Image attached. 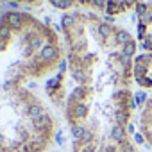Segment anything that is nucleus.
Here are the masks:
<instances>
[{
    "label": "nucleus",
    "instance_id": "nucleus-1",
    "mask_svg": "<svg viewBox=\"0 0 152 152\" xmlns=\"http://www.w3.org/2000/svg\"><path fill=\"white\" fill-rule=\"evenodd\" d=\"M59 56V50L54 47V45H45L43 48H41V52H39V59H43V61H52V59H56Z\"/></svg>",
    "mask_w": 152,
    "mask_h": 152
},
{
    "label": "nucleus",
    "instance_id": "nucleus-2",
    "mask_svg": "<svg viewBox=\"0 0 152 152\" xmlns=\"http://www.w3.org/2000/svg\"><path fill=\"white\" fill-rule=\"evenodd\" d=\"M22 23H23V15L22 13H16V11L7 13V25L11 29H20Z\"/></svg>",
    "mask_w": 152,
    "mask_h": 152
},
{
    "label": "nucleus",
    "instance_id": "nucleus-3",
    "mask_svg": "<svg viewBox=\"0 0 152 152\" xmlns=\"http://www.w3.org/2000/svg\"><path fill=\"white\" fill-rule=\"evenodd\" d=\"M147 70H148V66H147L145 63H136V61H134V66H132V73H134V79L145 77V75H147Z\"/></svg>",
    "mask_w": 152,
    "mask_h": 152
},
{
    "label": "nucleus",
    "instance_id": "nucleus-4",
    "mask_svg": "<svg viewBox=\"0 0 152 152\" xmlns=\"http://www.w3.org/2000/svg\"><path fill=\"white\" fill-rule=\"evenodd\" d=\"M115 39H116V43H120V45L124 47L125 43L131 41V34H129L127 31H124V29H118V31L115 32Z\"/></svg>",
    "mask_w": 152,
    "mask_h": 152
},
{
    "label": "nucleus",
    "instance_id": "nucleus-5",
    "mask_svg": "<svg viewBox=\"0 0 152 152\" xmlns=\"http://www.w3.org/2000/svg\"><path fill=\"white\" fill-rule=\"evenodd\" d=\"M136 54V43L131 39L129 43H125L124 47H122V56H125V57H132Z\"/></svg>",
    "mask_w": 152,
    "mask_h": 152
},
{
    "label": "nucleus",
    "instance_id": "nucleus-6",
    "mask_svg": "<svg viewBox=\"0 0 152 152\" xmlns=\"http://www.w3.org/2000/svg\"><path fill=\"white\" fill-rule=\"evenodd\" d=\"M120 11H122V6H120V4H116V2H113V0H109L107 6H106V15L113 16V15H118Z\"/></svg>",
    "mask_w": 152,
    "mask_h": 152
},
{
    "label": "nucleus",
    "instance_id": "nucleus-7",
    "mask_svg": "<svg viewBox=\"0 0 152 152\" xmlns=\"http://www.w3.org/2000/svg\"><path fill=\"white\" fill-rule=\"evenodd\" d=\"M61 25H63L64 29H72V27L75 25V16H73V15H63Z\"/></svg>",
    "mask_w": 152,
    "mask_h": 152
},
{
    "label": "nucleus",
    "instance_id": "nucleus-8",
    "mask_svg": "<svg viewBox=\"0 0 152 152\" xmlns=\"http://www.w3.org/2000/svg\"><path fill=\"white\" fill-rule=\"evenodd\" d=\"M61 79H63V72H59V73L56 75L54 79H50V81L47 83V88H48V91H50V90H57V88H59V83H61Z\"/></svg>",
    "mask_w": 152,
    "mask_h": 152
},
{
    "label": "nucleus",
    "instance_id": "nucleus-9",
    "mask_svg": "<svg viewBox=\"0 0 152 152\" xmlns=\"http://www.w3.org/2000/svg\"><path fill=\"white\" fill-rule=\"evenodd\" d=\"M54 7H59V9H66L73 4V0H50Z\"/></svg>",
    "mask_w": 152,
    "mask_h": 152
},
{
    "label": "nucleus",
    "instance_id": "nucleus-10",
    "mask_svg": "<svg viewBox=\"0 0 152 152\" xmlns=\"http://www.w3.org/2000/svg\"><path fill=\"white\" fill-rule=\"evenodd\" d=\"M111 32H113V27H111V25H107V23H102V25L99 27V34H100L102 38H109V36H111Z\"/></svg>",
    "mask_w": 152,
    "mask_h": 152
},
{
    "label": "nucleus",
    "instance_id": "nucleus-11",
    "mask_svg": "<svg viewBox=\"0 0 152 152\" xmlns=\"http://www.w3.org/2000/svg\"><path fill=\"white\" fill-rule=\"evenodd\" d=\"M9 34H11V27H9V25L0 27V39H2V41L9 39Z\"/></svg>",
    "mask_w": 152,
    "mask_h": 152
},
{
    "label": "nucleus",
    "instance_id": "nucleus-12",
    "mask_svg": "<svg viewBox=\"0 0 152 152\" xmlns=\"http://www.w3.org/2000/svg\"><path fill=\"white\" fill-rule=\"evenodd\" d=\"M136 15H138L140 18H143V16L147 15V4H138V6H136Z\"/></svg>",
    "mask_w": 152,
    "mask_h": 152
},
{
    "label": "nucleus",
    "instance_id": "nucleus-13",
    "mask_svg": "<svg viewBox=\"0 0 152 152\" xmlns=\"http://www.w3.org/2000/svg\"><path fill=\"white\" fill-rule=\"evenodd\" d=\"M136 83H138L140 86H145V88H147V86H152V81L147 79V77H140V79H136Z\"/></svg>",
    "mask_w": 152,
    "mask_h": 152
},
{
    "label": "nucleus",
    "instance_id": "nucleus-14",
    "mask_svg": "<svg viewBox=\"0 0 152 152\" xmlns=\"http://www.w3.org/2000/svg\"><path fill=\"white\" fill-rule=\"evenodd\" d=\"M145 29H147V25H145L143 22H140V23H138V39H141V38H143Z\"/></svg>",
    "mask_w": 152,
    "mask_h": 152
},
{
    "label": "nucleus",
    "instance_id": "nucleus-15",
    "mask_svg": "<svg viewBox=\"0 0 152 152\" xmlns=\"http://www.w3.org/2000/svg\"><path fill=\"white\" fill-rule=\"evenodd\" d=\"M145 99H147V95H145L143 91H136V93H134V100H136V104H140V102H143Z\"/></svg>",
    "mask_w": 152,
    "mask_h": 152
},
{
    "label": "nucleus",
    "instance_id": "nucleus-16",
    "mask_svg": "<svg viewBox=\"0 0 152 152\" xmlns=\"http://www.w3.org/2000/svg\"><path fill=\"white\" fill-rule=\"evenodd\" d=\"M140 48H143V50H148V48H152V43H150L148 39H145V41H141V43H140Z\"/></svg>",
    "mask_w": 152,
    "mask_h": 152
},
{
    "label": "nucleus",
    "instance_id": "nucleus-17",
    "mask_svg": "<svg viewBox=\"0 0 152 152\" xmlns=\"http://www.w3.org/2000/svg\"><path fill=\"white\" fill-rule=\"evenodd\" d=\"M95 6H97V7H104V6H107V4H106V0H95Z\"/></svg>",
    "mask_w": 152,
    "mask_h": 152
},
{
    "label": "nucleus",
    "instance_id": "nucleus-18",
    "mask_svg": "<svg viewBox=\"0 0 152 152\" xmlns=\"http://www.w3.org/2000/svg\"><path fill=\"white\" fill-rule=\"evenodd\" d=\"M59 68H61V70H66V61H61V63H59Z\"/></svg>",
    "mask_w": 152,
    "mask_h": 152
},
{
    "label": "nucleus",
    "instance_id": "nucleus-19",
    "mask_svg": "<svg viewBox=\"0 0 152 152\" xmlns=\"http://www.w3.org/2000/svg\"><path fill=\"white\" fill-rule=\"evenodd\" d=\"M27 2H31V4H32V2H38V0H27Z\"/></svg>",
    "mask_w": 152,
    "mask_h": 152
},
{
    "label": "nucleus",
    "instance_id": "nucleus-20",
    "mask_svg": "<svg viewBox=\"0 0 152 152\" xmlns=\"http://www.w3.org/2000/svg\"><path fill=\"white\" fill-rule=\"evenodd\" d=\"M11 2H15V0H11Z\"/></svg>",
    "mask_w": 152,
    "mask_h": 152
}]
</instances>
